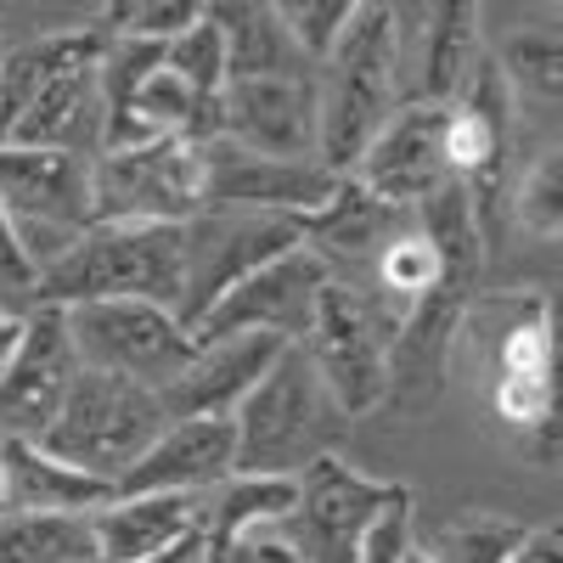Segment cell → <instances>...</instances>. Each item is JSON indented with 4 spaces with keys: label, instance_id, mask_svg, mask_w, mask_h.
I'll return each instance as SVG.
<instances>
[{
    "label": "cell",
    "instance_id": "obj_1",
    "mask_svg": "<svg viewBox=\"0 0 563 563\" xmlns=\"http://www.w3.org/2000/svg\"><path fill=\"white\" fill-rule=\"evenodd\" d=\"M316 79V158L321 169L350 175L378 124L400 108V34H395V7H355L339 45L327 63L310 74Z\"/></svg>",
    "mask_w": 563,
    "mask_h": 563
},
{
    "label": "cell",
    "instance_id": "obj_2",
    "mask_svg": "<svg viewBox=\"0 0 563 563\" xmlns=\"http://www.w3.org/2000/svg\"><path fill=\"white\" fill-rule=\"evenodd\" d=\"M350 429L339 400L327 395L316 366L299 344H288L271 372L243 395L231 411V434H238V474L254 479H299L310 462L333 456Z\"/></svg>",
    "mask_w": 563,
    "mask_h": 563
},
{
    "label": "cell",
    "instance_id": "obj_3",
    "mask_svg": "<svg viewBox=\"0 0 563 563\" xmlns=\"http://www.w3.org/2000/svg\"><path fill=\"white\" fill-rule=\"evenodd\" d=\"M102 299L180 305V225H85L74 249L40 276L34 305L74 310Z\"/></svg>",
    "mask_w": 563,
    "mask_h": 563
},
{
    "label": "cell",
    "instance_id": "obj_4",
    "mask_svg": "<svg viewBox=\"0 0 563 563\" xmlns=\"http://www.w3.org/2000/svg\"><path fill=\"white\" fill-rule=\"evenodd\" d=\"M164 422L169 417L153 389L113 378V372H97V366H79V378H74L63 411L52 417V429L40 434V445L57 462L119 490V479L141 462V451L164 434Z\"/></svg>",
    "mask_w": 563,
    "mask_h": 563
},
{
    "label": "cell",
    "instance_id": "obj_5",
    "mask_svg": "<svg viewBox=\"0 0 563 563\" xmlns=\"http://www.w3.org/2000/svg\"><path fill=\"white\" fill-rule=\"evenodd\" d=\"M389 344H395V316L344 276H333L316 294L310 333L299 339L316 378L350 422L389 400Z\"/></svg>",
    "mask_w": 563,
    "mask_h": 563
},
{
    "label": "cell",
    "instance_id": "obj_6",
    "mask_svg": "<svg viewBox=\"0 0 563 563\" xmlns=\"http://www.w3.org/2000/svg\"><path fill=\"white\" fill-rule=\"evenodd\" d=\"M299 243H305L299 220L198 209L180 225V305H175V321L186 333H198L203 316L231 288H243L254 271H265L282 254H294Z\"/></svg>",
    "mask_w": 563,
    "mask_h": 563
},
{
    "label": "cell",
    "instance_id": "obj_7",
    "mask_svg": "<svg viewBox=\"0 0 563 563\" xmlns=\"http://www.w3.org/2000/svg\"><path fill=\"white\" fill-rule=\"evenodd\" d=\"M203 209V141H147V147L90 158V225H186Z\"/></svg>",
    "mask_w": 563,
    "mask_h": 563
},
{
    "label": "cell",
    "instance_id": "obj_8",
    "mask_svg": "<svg viewBox=\"0 0 563 563\" xmlns=\"http://www.w3.org/2000/svg\"><path fill=\"white\" fill-rule=\"evenodd\" d=\"M68 316V339L79 366L113 372L141 389L164 395L186 366H192V333L175 321L164 305H141V299H102V305H74Z\"/></svg>",
    "mask_w": 563,
    "mask_h": 563
},
{
    "label": "cell",
    "instance_id": "obj_9",
    "mask_svg": "<svg viewBox=\"0 0 563 563\" xmlns=\"http://www.w3.org/2000/svg\"><path fill=\"white\" fill-rule=\"evenodd\" d=\"M333 169L321 164H282L243 153L231 141H203V209L225 214H271V220H310L327 209V198L339 192Z\"/></svg>",
    "mask_w": 563,
    "mask_h": 563
},
{
    "label": "cell",
    "instance_id": "obj_10",
    "mask_svg": "<svg viewBox=\"0 0 563 563\" xmlns=\"http://www.w3.org/2000/svg\"><path fill=\"white\" fill-rule=\"evenodd\" d=\"M558 339H552V316L541 299H512L507 321H496V333L485 344L490 366V406L507 429H541L558 422Z\"/></svg>",
    "mask_w": 563,
    "mask_h": 563
},
{
    "label": "cell",
    "instance_id": "obj_11",
    "mask_svg": "<svg viewBox=\"0 0 563 563\" xmlns=\"http://www.w3.org/2000/svg\"><path fill=\"white\" fill-rule=\"evenodd\" d=\"M400 496V485L366 479L333 451L310 462L294 479V530L305 541L310 563H355L366 530L384 519V507Z\"/></svg>",
    "mask_w": 563,
    "mask_h": 563
},
{
    "label": "cell",
    "instance_id": "obj_12",
    "mask_svg": "<svg viewBox=\"0 0 563 563\" xmlns=\"http://www.w3.org/2000/svg\"><path fill=\"white\" fill-rule=\"evenodd\" d=\"M74 378L79 355L68 339V316L52 305H34L12 361L0 366V440H40L63 411Z\"/></svg>",
    "mask_w": 563,
    "mask_h": 563
},
{
    "label": "cell",
    "instance_id": "obj_13",
    "mask_svg": "<svg viewBox=\"0 0 563 563\" xmlns=\"http://www.w3.org/2000/svg\"><path fill=\"white\" fill-rule=\"evenodd\" d=\"M316 79L276 74V79H231L220 90V141L282 164H321L316 158Z\"/></svg>",
    "mask_w": 563,
    "mask_h": 563
},
{
    "label": "cell",
    "instance_id": "obj_14",
    "mask_svg": "<svg viewBox=\"0 0 563 563\" xmlns=\"http://www.w3.org/2000/svg\"><path fill=\"white\" fill-rule=\"evenodd\" d=\"M333 282V265L321 254H310L305 243L294 254L271 260L265 271H254L243 288H231L192 339H231V333H265V339H282V344H299L310 333V310H316V294Z\"/></svg>",
    "mask_w": 563,
    "mask_h": 563
},
{
    "label": "cell",
    "instance_id": "obj_15",
    "mask_svg": "<svg viewBox=\"0 0 563 563\" xmlns=\"http://www.w3.org/2000/svg\"><path fill=\"white\" fill-rule=\"evenodd\" d=\"M350 180L361 186L366 198H378V203L411 214L440 180H451L445 175V158H440V108L400 102L378 124V135L366 141V153L355 158Z\"/></svg>",
    "mask_w": 563,
    "mask_h": 563
},
{
    "label": "cell",
    "instance_id": "obj_16",
    "mask_svg": "<svg viewBox=\"0 0 563 563\" xmlns=\"http://www.w3.org/2000/svg\"><path fill=\"white\" fill-rule=\"evenodd\" d=\"M238 474V434L231 417H180L141 451L113 496H209Z\"/></svg>",
    "mask_w": 563,
    "mask_h": 563
},
{
    "label": "cell",
    "instance_id": "obj_17",
    "mask_svg": "<svg viewBox=\"0 0 563 563\" xmlns=\"http://www.w3.org/2000/svg\"><path fill=\"white\" fill-rule=\"evenodd\" d=\"M0 203H7L12 225L85 231L90 158L68 147H0Z\"/></svg>",
    "mask_w": 563,
    "mask_h": 563
},
{
    "label": "cell",
    "instance_id": "obj_18",
    "mask_svg": "<svg viewBox=\"0 0 563 563\" xmlns=\"http://www.w3.org/2000/svg\"><path fill=\"white\" fill-rule=\"evenodd\" d=\"M192 366L158 395L164 417H231L243 406V395L271 372V361L288 350L282 339L265 333H231V339H192Z\"/></svg>",
    "mask_w": 563,
    "mask_h": 563
},
{
    "label": "cell",
    "instance_id": "obj_19",
    "mask_svg": "<svg viewBox=\"0 0 563 563\" xmlns=\"http://www.w3.org/2000/svg\"><path fill=\"white\" fill-rule=\"evenodd\" d=\"M395 34H400V18H395ZM417 45V63L406 68L400 102H429V108H445L456 102L474 68L485 63V40H479V7H429L417 18V40L400 34V52Z\"/></svg>",
    "mask_w": 563,
    "mask_h": 563
},
{
    "label": "cell",
    "instance_id": "obj_20",
    "mask_svg": "<svg viewBox=\"0 0 563 563\" xmlns=\"http://www.w3.org/2000/svg\"><path fill=\"white\" fill-rule=\"evenodd\" d=\"M97 563H141L180 547L203 525V496H113L85 512Z\"/></svg>",
    "mask_w": 563,
    "mask_h": 563
},
{
    "label": "cell",
    "instance_id": "obj_21",
    "mask_svg": "<svg viewBox=\"0 0 563 563\" xmlns=\"http://www.w3.org/2000/svg\"><path fill=\"white\" fill-rule=\"evenodd\" d=\"M113 501L102 479L57 462L40 440H0V512H97Z\"/></svg>",
    "mask_w": 563,
    "mask_h": 563
},
{
    "label": "cell",
    "instance_id": "obj_22",
    "mask_svg": "<svg viewBox=\"0 0 563 563\" xmlns=\"http://www.w3.org/2000/svg\"><path fill=\"white\" fill-rule=\"evenodd\" d=\"M203 18L225 40L231 79H276V74H310V63L288 45L271 7H203Z\"/></svg>",
    "mask_w": 563,
    "mask_h": 563
},
{
    "label": "cell",
    "instance_id": "obj_23",
    "mask_svg": "<svg viewBox=\"0 0 563 563\" xmlns=\"http://www.w3.org/2000/svg\"><path fill=\"white\" fill-rule=\"evenodd\" d=\"M445 276H462V271H445V254L429 243V231H422L417 220H406L395 238L372 254V282H378V294H372V299H378L395 316V327H400L406 310L429 299ZM467 282H474V276H467Z\"/></svg>",
    "mask_w": 563,
    "mask_h": 563
},
{
    "label": "cell",
    "instance_id": "obj_24",
    "mask_svg": "<svg viewBox=\"0 0 563 563\" xmlns=\"http://www.w3.org/2000/svg\"><path fill=\"white\" fill-rule=\"evenodd\" d=\"M0 563H97V547L74 512H0Z\"/></svg>",
    "mask_w": 563,
    "mask_h": 563
},
{
    "label": "cell",
    "instance_id": "obj_25",
    "mask_svg": "<svg viewBox=\"0 0 563 563\" xmlns=\"http://www.w3.org/2000/svg\"><path fill=\"white\" fill-rule=\"evenodd\" d=\"M530 525H512L501 512H456L434 530V541L422 547L434 563H512V552L525 547Z\"/></svg>",
    "mask_w": 563,
    "mask_h": 563
},
{
    "label": "cell",
    "instance_id": "obj_26",
    "mask_svg": "<svg viewBox=\"0 0 563 563\" xmlns=\"http://www.w3.org/2000/svg\"><path fill=\"white\" fill-rule=\"evenodd\" d=\"M501 74L507 90H519V97L552 108L558 102V79H563V52H558V34L547 29H519L501 40V52H485Z\"/></svg>",
    "mask_w": 563,
    "mask_h": 563
},
{
    "label": "cell",
    "instance_id": "obj_27",
    "mask_svg": "<svg viewBox=\"0 0 563 563\" xmlns=\"http://www.w3.org/2000/svg\"><path fill=\"white\" fill-rule=\"evenodd\" d=\"M164 68L192 90V97H203V102H214L220 90L231 85V68H225V40H220V29L209 23V18H198L186 34H175L169 45H164Z\"/></svg>",
    "mask_w": 563,
    "mask_h": 563
},
{
    "label": "cell",
    "instance_id": "obj_28",
    "mask_svg": "<svg viewBox=\"0 0 563 563\" xmlns=\"http://www.w3.org/2000/svg\"><path fill=\"white\" fill-rule=\"evenodd\" d=\"M512 220H519L530 238L558 243V225H563V158H558V147L541 153L525 169V180L512 186Z\"/></svg>",
    "mask_w": 563,
    "mask_h": 563
},
{
    "label": "cell",
    "instance_id": "obj_29",
    "mask_svg": "<svg viewBox=\"0 0 563 563\" xmlns=\"http://www.w3.org/2000/svg\"><path fill=\"white\" fill-rule=\"evenodd\" d=\"M203 18V7L192 0H153V7H113L97 29L108 40H141V45H169L175 34H186Z\"/></svg>",
    "mask_w": 563,
    "mask_h": 563
},
{
    "label": "cell",
    "instance_id": "obj_30",
    "mask_svg": "<svg viewBox=\"0 0 563 563\" xmlns=\"http://www.w3.org/2000/svg\"><path fill=\"white\" fill-rule=\"evenodd\" d=\"M271 12H276V23H282V34H288L294 52L310 68H321L327 52L339 45V34H344V23H350L355 7H271Z\"/></svg>",
    "mask_w": 563,
    "mask_h": 563
},
{
    "label": "cell",
    "instance_id": "obj_31",
    "mask_svg": "<svg viewBox=\"0 0 563 563\" xmlns=\"http://www.w3.org/2000/svg\"><path fill=\"white\" fill-rule=\"evenodd\" d=\"M225 563H310V558H305V541H299L294 519H276V525L243 530L225 547Z\"/></svg>",
    "mask_w": 563,
    "mask_h": 563
},
{
    "label": "cell",
    "instance_id": "obj_32",
    "mask_svg": "<svg viewBox=\"0 0 563 563\" xmlns=\"http://www.w3.org/2000/svg\"><path fill=\"white\" fill-rule=\"evenodd\" d=\"M34 288H40V282H34L23 249H18V225H12L7 203H0V305L18 310V316H29V310H34Z\"/></svg>",
    "mask_w": 563,
    "mask_h": 563
},
{
    "label": "cell",
    "instance_id": "obj_33",
    "mask_svg": "<svg viewBox=\"0 0 563 563\" xmlns=\"http://www.w3.org/2000/svg\"><path fill=\"white\" fill-rule=\"evenodd\" d=\"M406 541H411V490L400 485V496L384 507V519L366 530V541H361L355 563H400Z\"/></svg>",
    "mask_w": 563,
    "mask_h": 563
},
{
    "label": "cell",
    "instance_id": "obj_34",
    "mask_svg": "<svg viewBox=\"0 0 563 563\" xmlns=\"http://www.w3.org/2000/svg\"><path fill=\"white\" fill-rule=\"evenodd\" d=\"M512 563H563V536H558V525L530 530V536H525V547L512 552Z\"/></svg>",
    "mask_w": 563,
    "mask_h": 563
},
{
    "label": "cell",
    "instance_id": "obj_35",
    "mask_svg": "<svg viewBox=\"0 0 563 563\" xmlns=\"http://www.w3.org/2000/svg\"><path fill=\"white\" fill-rule=\"evenodd\" d=\"M23 321H29V316H18V310L0 305V366L12 361V350H18V339H23Z\"/></svg>",
    "mask_w": 563,
    "mask_h": 563
},
{
    "label": "cell",
    "instance_id": "obj_36",
    "mask_svg": "<svg viewBox=\"0 0 563 563\" xmlns=\"http://www.w3.org/2000/svg\"><path fill=\"white\" fill-rule=\"evenodd\" d=\"M192 552H198V536H186L180 547H169V552H158V558H141V563H186Z\"/></svg>",
    "mask_w": 563,
    "mask_h": 563
},
{
    "label": "cell",
    "instance_id": "obj_37",
    "mask_svg": "<svg viewBox=\"0 0 563 563\" xmlns=\"http://www.w3.org/2000/svg\"><path fill=\"white\" fill-rule=\"evenodd\" d=\"M400 563H434V558H429V552H422L417 541H406V552H400Z\"/></svg>",
    "mask_w": 563,
    "mask_h": 563
}]
</instances>
